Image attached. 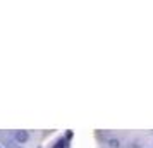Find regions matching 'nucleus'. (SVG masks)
<instances>
[{"label": "nucleus", "instance_id": "2", "mask_svg": "<svg viewBox=\"0 0 153 148\" xmlns=\"http://www.w3.org/2000/svg\"><path fill=\"white\" fill-rule=\"evenodd\" d=\"M53 148H65V141L60 140V141H59V143H57V145H55Z\"/></svg>", "mask_w": 153, "mask_h": 148}, {"label": "nucleus", "instance_id": "3", "mask_svg": "<svg viewBox=\"0 0 153 148\" xmlns=\"http://www.w3.org/2000/svg\"><path fill=\"white\" fill-rule=\"evenodd\" d=\"M108 143H110L112 148H119V141H117V140H110Z\"/></svg>", "mask_w": 153, "mask_h": 148}, {"label": "nucleus", "instance_id": "1", "mask_svg": "<svg viewBox=\"0 0 153 148\" xmlns=\"http://www.w3.org/2000/svg\"><path fill=\"white\" fill-rule=\"evenodd\" d=\"M29 140V133L28 131H16V141L19 143H26Z\"/></svg>", "mask_w": 153, "mask_h": 148}]
</instances>
